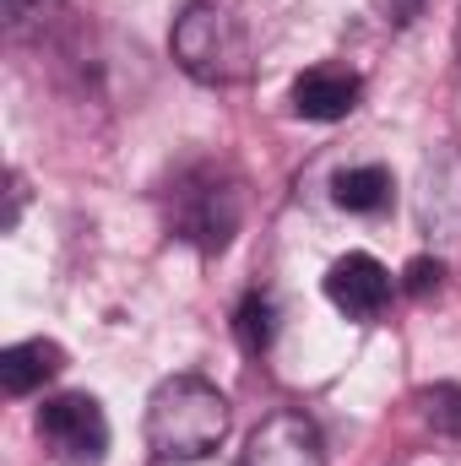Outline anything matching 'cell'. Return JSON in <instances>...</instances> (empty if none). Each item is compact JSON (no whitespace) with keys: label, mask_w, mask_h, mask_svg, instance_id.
I'll return each mask as SVG.
<instances>
[{"label":"cell","mask_w":461,"mask_h":466,"mask_svg":"<svg viewBox=\"0 0 461 466\" xmlns=\"http://www.w3.org/2000/svg\"><path fill=\"white\" fill-rule=\"evenodd\" d=\"M229 396L201 374H174L147 401V451L158 461H201L229 434Z\"/></svg>","instance_id":"obj_1"},{"label":"cell","mask_w":461,"mask_h":466,"mask_svg":"<svg viewBox=\"0 0 461 466\" xmlns=\"http://www.w3.org/2000/svg\"><path fill=\"white\" fill-rule=\"evenodd\" d=\"M174 60L207 87H233L250 76V22L239 0H190L174 22Z\"/></svg>","instance_id":"obj_2"},{"label":"cell","mask_w":461,"mask_h":466,"mask_svg":"<svg viewBox=\"0 0 461 466\" xmlns=\"http://www.w3.org/2000/svg\"><path fill=\"white\" fill-rule=\"evenodd\" d=\"M244 218V196H239V179L218 163H196L174 179V196H169V223L185 244H196L201 255H223L239 233Z\"/></svg>","instance_id":"obj_3"},{"label":"cell","mask_w":461,"mask_h":466,"mask_svg":"<svg viewBox=\"0 0 461 466\" xmlns=\"http://www.w3.org/2000/svg\"><path fill=\"white\" fill-rule=\"evenodd\" d=\"M38 434H44V445L55 451L60 466H98L104 451H109V418L87 390L44 401L38 407Z\"/></svg>","instance_id":"obj_4"},{"label":"cell","mask_w":461,"mask_h":466,"mask_svg":"<svg viewBox=\"0 0 461 466\" xmlns=\"http://www.w3.org/2000/svg\"><path fill=\"white\" fill-rule=\"evenodd\" d=\"M418 223L435 244L461 238V147L440 141L418 168Z\"/></svg>","instance_id":"obj_5"},{"label":"cell","mask_w":461,"mask_h":466,"mask_svg":"<svg viewBox=\"0 0 461 466\" xmlns=\"http://www.w3.org/2000/svg\"><path fill=\"white\" fill-rule=\"evenodd\" d=\"M239 466H326V445H321V429L304 418V412H271L261 418V429L250 434Z\"/></svg>","instance_id":"obj_6"},{"label":"cell","mask_w":461,"mask_h":466,"mask_svg":"<svg viewBox=\"0 0 461 466\" xmlns=\"http://www.w3.org/2000/svg\"><path fill=\"white\" fill-rule=\"evenodd\" d=\"M326 299L343 309L347 320H380L385 304H391V271L374 255L353 249L326 271Z\"/></svg>","instance_id":"obj_7"},{"label":"cell","mask_w":461,"mask_h":466,"mask_svg":"<svg viewBox=\"0 0 461 466\" xmlns=\"http://www.w3.org/2000/svg\"><path fill=\"white\" fill-rule=\"evenodd\" d=\"M358 93H364V82L343 71V66H315V71H304L299 82H293V115L299 119H347L358 109Z\"/></svg>","instance_id":"obj_8"},{"label":"cell","mask_w":461,"mask_h":466,"mask_svg":"<svg viewBox=\"0 0 461 466\" xmlns=\"http://www.w3.org/2000/svg\"><path fill=\"white\" fill-rule=\"evenodd\" d=\"M60 369H66V352L55 348V342H44V337L16 342V348L0 352V385H5V396H27L44 380H55Z\"/></svg>","instance_id":"obj_9"},{"label":"cell","mask_w":461,"mask_h":466,"mask_svg":"<svg viewBox=\"0 0 461 466\" xmlns=\"http://www.w3.org/2000/svg\"><path fill=\"white\" fill-rule=\"evenodd\" d=\"M391 174L380 168V163H364V168H343L337 179H332V196H337V207L343 212H358V218H374V212H385L391 207Z\"/></svg>","instance_id":"obj_10"},{"label":"cell","mask_w":461,"mask_h":466,"mask_svg":"<svg viewBox=\"0 0 461 466\" xmlns=\"http://www.w3.org/2000/svg\"><path fill=\"white\" fill-rule=\"evenodd\" d=\"M233 337H239V348L244 352H266L271 348V337H277V304H271V293H244V304H239V315H233Z\"/></svg>","instance_id":"obj_11"},{"label":"cell","mask_w":461,"mask_h":466,"mask_svg":"<svg viewBox=\"0 0 461 466\" xmlns=\"http://www.w3.org/2000/svg\"><path fill=\"white\" fill-rule=\"evenodd\" d=\"M424 418L435 434L461 440V385H429L424 390Z\"/></svg>","instance_id":"obj_12"},{"label":"cell","mask_w":461,"mask_h":466,"mask_svg":"<svg viewBox=\"0 0 461 466\" xmlns=\"http://www.w3.org/2000/svg\"><path fill=\"white\" fill-rule=\"evenodd\" d=\"M60 11V0H5V27L22 38V33H33V27H44L49 16Z\"/></svg>","instance_id":"obj_13"},{"label":"cell","mask_w":461,"mask_h":466,"mask_svg":"<svg viewBox=\"0 0 461 466\" xmlns=\"http://www.w3.org/2000/svg\"><path fill=\"white\" fill-rule=\"evenodd\" d=\"M440 277H446V266H440L435 255H418V260L407 266V293H418V299H424L429 288H440Z\"/></svg>","instance_id":"obj_14"},{"label":"cell","mask_w":461,"mask_h":466,"mask_svg":"<svg viewBox=\"0 0 461 466\" xmlns=\"http://www.w3.org/2000/svg\"><path fill=\"white\" fill-rule=\"evenodd\" d=\"M380 5H385V22H391V27H407L413 16H424L429 0H380Z\"/></svg>","instance_id":"obj_15"},{"label":"cell","mask_w":461,"mask_h":466,"mask_svg":"<svg viewBox=\"0 0 461 466\" xmlns=\"http://www.w3.org/2000/svg\"><path fill=\"white\" fill-rule=\"evenodd\" d=\"M456 49H461V27H456Z\"/></svg>","instance_id":"obj_16"}]
</instances>
